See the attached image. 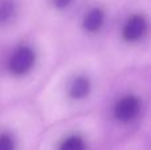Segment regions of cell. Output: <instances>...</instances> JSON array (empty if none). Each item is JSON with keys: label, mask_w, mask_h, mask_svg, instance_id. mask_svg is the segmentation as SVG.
I'll return each instance as SVG.
<instances>
[{"label": "cell", "mask_w": 151, "mask_h": 150, "mask_svg": "<svg viewBox=\"0 0 151 150\" xmlns=\"http://www.w3.org/2000/svg\"><path fill=\"white\" fill-rule=\"evenodd\" d=\"M35 53L31 48L21 47L9 58V71L15 74H24L33 66Z\"/></svg>", "instance_id": "cell-1"}, {"label": "cell", "mask_w": 151, "mask_h": 150, "mask_svg": "<svg viewBox=\"0 0 151 150\" xmlns=\"http://www.w3.org/2000/svg\"><path fill=\"white\" fill-rule=\"evenodd\" d=\"M139 109H141V101L134 96H126L117 102L114 114L117 120L126 122L135 118V116L139 113Z\"/></svg>", "instance_id": "cell-2"}, {"label": "cell", "mask_w": 151, "mask_h": 150, "mask_svg": "<svg viewBox=\"0 0 151 150\" xmlns=\"http://www.w3.org/2000/svg\"><path fill=\"white\" fill-rule=\"evenodd\" d=\"M147 29V24L142 16L135 15L131 16L127 21H126L125 27H123V37L127 41H137L139 40Z\"/></svg>", "instance_id": "cell-3"}, {"label": "cell", "mask_w": 151, "mask_h": 150, "mask_svg": "<svg viewBox=\"0 0 151 150\" xmlns=\"http://www.w3.org/2000/svg\"><path fill=\"white\" fill-rule=\"evenodd\" d=\"M90 89V84L86 77H76L73 81L69 85V94L73 98H82L89 93Z\"/></svg>", "instance_id": "cell-4"}, {"label": "cell", "mask_w": 151, "mask_h": 150, "mask_svg": "<svg viewBox=\"0 0 151 150\" xmlns=\"http://www.w3.org/2000/svg\"><path fill=\"white\" fill-rule=\"evenodd\" d=\"M104 24V12L98 8L91 9L83 20V28L89 32H96Z\"/></svg>", "instance_id": "cell-5"}, {"label": "cell", "mask_w": 151, "mask_h": 150, "mask_svg": "<svg viewBox=\"0 0 151 150\" xmlns=\"http://www.w3.org/2000/svg\"><path fill=\"white\" fill-rule=\"evenodd\" d=\"M60 150H86L85 142L80 137H69L61 144Z\"/></svg>", "instance_id": "cell-6"}, {"label": "cell", "mask_w": 151, "mask_h": 150, "mask_svg": "<svg viewBox=\"0 0 151 150\" xmlns=\"http://www.w3.org/2000/svg\"><path fill=\"white\" fill-rule=\"evenodd\" d=\"M15 145H13V141L9 136L3 134L1 136V141H0V150H13Z\"/></svg>", "instance_id": "cell-7"}, {"label": "cell", "mask_w": 151, "mask_h": 150, "mask_svg": "<svg viewBox=\"0 0 151 150\" xmlns=\"http://www.w3.org/2000/svg\"><path fill=\"white\" fill-rule=\"evenodd\" d=\"M11 13H12V4L4 1L1 5V19L3 20H7L8 15H11Z\"/></svg>", "instance_id": "cell-8"}, {"label": "cell", "mask_w": 151, "mask_h": 150, "mask_svg": "<svg viewBox=\"0 0 151 150\" xmlns=\"http://www.w3.org/2000/svg\"><path fill=\"white\" fill-rule=\"evenodd\" d=\"M53 1H55V5L57 8H65L72 0H53Z\"/></svg>", "instance_id": "cell-9"}]
</instances>
